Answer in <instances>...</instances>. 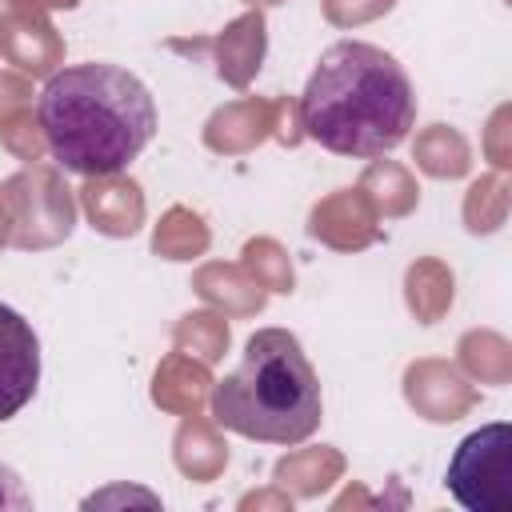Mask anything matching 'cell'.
<instances>
[{"label":"cell","instance_id":"2","mask_svg":"<svg viewBox=\"0 0 512 512\" xmlns=\"http://www.w3.org/2000/svg\"><path fill=\"white\" fill-rule=\"evenodd\" d=\"M416 124V88L404 64L368 44L336 40L300 92V128L336 156H384Z\"/></svg>","mask_w":512,"mask_h":512},{"label":"cell","instance_id":"5","mask_svg":"<svg viewBox=\"0 0 512 512\" xmlns=\"http://www.w3.org/2000/svg\"><path fill=\"white\" fill-rule=\"evenodd\" d=\"M36 384H40V340L12 304H0V424L12 420L36 396Z\"/></svg>","mask_w":512,"mask_h":512},{"label":"cell","instance_id":"6","mask_svg":"<svg viewBox=\"0 0 512 512\" xmlns=\"http://www.w3.org/2000/svg\"><path fill=\"white\" fill-rule=\"evenodd\" d=\"M0 508H16V512L32 508V496L24 492L20 476H16L8 464H0Z\"/></svg>","mask_w":512,"mask_h":512},{"label":"cell","instance_id":"3","mask_svg":"<svg viewBox=\"0 0 512 512\" xmlns=\"http://www.w3.org/2000/svg\"><path fill=\"white\" fill-rule=\"evenodd\" d=\"M220 428L260 444H300L324 420V396L304 344L288 328L248 336L240 364L212 384Z\"/></svg>","mask_w":512,"mask_h":512},{"label":"cell","instance_id":"1","mask_svg":"<svg viewBox=\"0 0 512 512\" xmlns=\"http://www.w3.org/2000/svg\"><path fill=\"white\" fill-rule=\"evenodd\" d=\"M36 120L60 168L76 176H116L152 144L156 100L136 72L88 60L44 80Z\"/></svg>","mask_w":512,"mask_h":512},{"label":"cell","instance_id":"4","mask_svg":"<svg viewBox=\"0 0 512 512\" xmlns=\"http://www.w3.org/2000/svg\"><path fill=\"white\" fill-rule=\"evenodd\" d=\"M444 484L468 512H512V428L496 420L468 432L448 460Z\"/></svg>","mask_w":512,"mask_h":512}]
</instances>
